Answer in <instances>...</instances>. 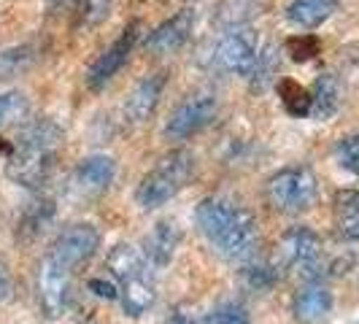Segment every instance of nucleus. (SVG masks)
Instances as JSON below:
<instances>
[{"instance_id":"nucleus-1","label":"nucleus","mask_w":359,"mask_h":324,"mask_svg":"<svg viewBox=\"0 0 359 324\" xmlns=\"http://www.w3.org/2000/svg\"><path fill=\"white\" fill-rule=\"evenodd\" d=\"M198 230L219 257L230 262L249 259L259 246V227L252 211L230 198H203L198 203Z\"/></svg>"},{"instance_id":"nucleus-2","label":"nucleus","mask_w":359,"mask_h":324,"mask_svg":"<svg viewBox=\"0 0 359 324\" xmlns=\"http://www.w3.org/2000/svg\"><path fill=\"white\" fill-rule=\"evenodd\" d=\"M60 141H62V130L52 119H38L33 125H25L8 154L6 165L8 179L22 187H41L49 179L57 162Z\"/></svg>"},{"instance_id":"nucleus-3","label":"nucleus","mask_w":359,"mask_h":324,"mask_svg":"<svg viewBox=\"0 0 359 324\" xmlns=\"http://www.w3.org/2000/svg\"><path fill=\"white\" fill-rule=\"evenodd\" d=\"M108 270L114 273V278L119 284V300H122L127 316H133V319L144 316L146 311L154 306V297H157L146 254H141L130 243H119L108 254Z\"/></svg>"},{"instance_id":"nucleus-4","label":"nucleus","mask_w":359,"mask_h":324,"mask_svg":"<svg viewBox=\"0 0 359 324\" xmlns=\"http://www.w3.org/2000/svg\"><path fill=\"white\" fill-rule=\"evenodd\" d=\"M192 176H195V154L187 149H176V151L165 154L141 179L138 189H135V203L144 211L162 208L192 181Z\"/></svg>"},{"instance_id":"nucleus-5","label":"nucleus","mask_w":359,"mask_h":324,"mask_svg":"<svg viewBox=\"0 0 359 324\" xmlns=\"http://www.w3.org/2000/svg\"><path fill=\"white\" fill-rule=\"evenodd\" d=\"M319 195V181L308 165H287L265 181V200L278 214H303Z\"/></svg>"},{"instance_id":"nucleus-6","label":"nucleus","mask_w":359,"mask_h":324,"mask_svg":"<svg viewBox=\"0 0 359 324\" xmlns=\"http://www.w3.org/2000/svg\"><path fill=\"white\" fill-rule=\"evenodd\" d=\"M262 46H259V36L254 33L249 25H230L222 36L211 43V68L230 76H254L259 57H262Z\"/></svg>"},{"instance_id":"nucleus-7","label":"nucleus","mask_w":359,"mask_h":324,"mask_svg":"<svg viewBox=\"0 0 359 324\" xmlns=\"http://www.w3.org/2000/svg\"><path fill=\"white\" fill-rule=\"evenodd\" d=\"M219 114V100L211 92H195L184 97L179 106L170 111V119L165 122V135L173 141H187L198 135L200 130L211 125Z\"/></svg>"},{"instance_id":"nucleus-8","label":"nucleus","mask_w":359,"mask_h":324,"mask_svg":"<svg viewBox=\"0 0 359 324\" xmlns=\"http://www.w3.org/2000/svg\"><path fill=\"white\" fill-rule=\"evenodd\" d=\"M100 246V233L97 227L90 222H76L71 227H65L57 235L49 246L46 257H52L54 262H60L62 268H68L76 273V268H81L84 262H90L92 254Z\"/></svg>"},{"instance_id":"nucleus-9","label":"nucleus","mask_w":359,"mask_h":324,"mask_svg":"<svg viewBox=\"0 0 359 324\" xmlns=\"http://www.w3.org/2000/svg\"><path fill=\"white\" fill-rule=\"evenodd\" d=\"M278 257L284 268L297 270L306 278H316V270L322 265V238L306 224L289 227L278 243Z\"/></svg>"},{"instance_id":"nucleus-10","label":"nucleus","mask_w":359,"mask_h":324,"mask_svg":"<svg viewBox=\"0 0 359 324\" xmlns=\"http://www.w3.org/2000/svg\"><path fill=\"white\" fill-rule=\"evenodd\" d=\"M71 284L73 273L54 262L52 257L43 254L38 265V306L43 311L46 319H57L65 313L68 300H71Z\"/></svg>"},{"instance_id":"nucleus-11","label":"nucleus","mask_w":359,"mask_h":324,"mask_svg":"<svg viewBox=\"0 0 359 324\" xmlns=\"http://www.w3.org/2000/svg\"><path fill=\"white\" fill-rule=\"evenodd\" d=\"M138 33H141V25L130 22L106 52L97 54V60L92 62L90 71H87V84H90L92 90H103L108 81L125 68V62L130 60V54H133L135 43H138Z\"/></svg>"},{"instance_id":"nucleus-12","label":"nucleus","mask_w":359,"mask_h":324,"mask_svg":"<svg viewBox=\"0 0 359 324\" xmlns=\"http://www.w3.org/2000/svg\"><path fill=\"white\" fill-rule=\"evenodd\" d=\"M198 14L192 8H181L179 14L160 22L149 36H146V52L151 54H173L189 41L192 30H195Z\"/></svg>"},{"instance_id":"nucleus-13","label":"nucleus","mask_w":359,"mask_h":324,"mask_svg":"<svg viewBox=\"0 0 359 324\" xmlns=\"http://www.w3.org/2000/svg\"><path fill=\"white\" fill-rule=\"evenodd\" d=\"M116 179V162L111 154H90L76 165L73 170V189L84 198L103 195Z\"/></svg>"},{"instance_id":"nucleus-14","label":"nucleus","mask_w":359,"mask_h":324,"mask_svg":"<svg viewBox=\"0 0 359 324\" xmlns=\"http://www.w3.org/2000/svg\"><path fill=\"white\" fill-rule=\"evenodd\" d=\"M165 73H149L144 76L133 90L127 95L125 100V119L127 122H133V125H141L146 122L157 106H160V97L162 92H165Z\"/></svg>"},{"instance_id":"nucleus-15","label":"nucleus","mask_w":359,"mask_h":324,"mask_svg":"<svg viewBox=\"0 0 359 324\" xmlns=\"http://www.w3.org/2000/svg\"><path fill=\"white\" fill-rule=\"evenodd\" d=\"M332 311V292L319 278H308V284L294 297V316L306 324L327 319Z\"/></svg>"},{"instance_id":"nucleus-16","label":"nucleus","mask_w":359,"mask_h":324,"mask_svg":"<svg viewBox=\"0 0 359 324\" xmlns=\"http://www.w3.org/2000/svg\"><path fill=\"white\" fill-rule=\"evenodd\" d=\"M332 222L335 235L351 243L359 241V192L357 189H338L332 198Z\"/></svg>"},{"instance_id":"nucleus-17","label":"nucleus","mask_w":359,"mask_h":324,"mask_svg":"<svg viewBox=\"0 0 359 324\" xmlns=\"http://www.w3.org/2000/svg\"><path fill=\"white\" fill-rule=\"evenodd\" d=\"M338 0H292L287 6V19L300 30H313L335 14Z\"/></svg>"},{"instance_id":"nucleus-18","label":"nucleus","mask_w":359,"mask_h":324,"mask_svg":"<svg viewBox=\"0 0 359 324\" xmlns=\"http://www.w3.org/2000/svg\"><path fill=\"white\" fill-rule=\"evenodd\" d=\"M181 241V233L179 227H176V222H160L151 235L146 238V259H149V265H168L170 259H173V254H176V246H179Z\"/></svg>"},{"instance_id":"nucleus-19","label":"nucleus","mask_w":359,"mask_h":324,"mask_svg":"<svg viewBox=\"0 0 359 324\" xmlns=\"http://www.w3.org/2000/svg\"><path fill=\"white\" fill-rule=\"evenodd\" d=\"M38 57H41V46L33 43V41H25V43H14V46L0 49V81L17 79L25 71H30L36 65Z\"/></svg>"},{"instance_id":"nucleus-20","label":"nucleus","mask_w":359,"mask_h":324,"mask_svg":"<svg viewBox=\"0 0 359 324\" xmlns=\"http://www.w3.org/2000/svg\"><path fill=\"white\" fill-rule=\"evenodd\" d=\"M311 114L316 119H327L332 116L338 106H341V81L338 76L332 73H322L316 81H313V90H311Z\"/></svg>"},{"instance_id":"nucleus-21","label":"nucleus","mask_w":359,"mask_h":324,"mask_svg":"<svg viewBox=\"0 0 359 324\" xmlns=\"http://www.w3.org/2000/svg\"><path fill=\"white\" fill-rule=\"evenodd\" d=\"M27 111H30V103L25 92H0V130L19 125L27 116Z\"/></svg>"},{"instance_id":"nucleus-22","label":"nucleus","mask_w":359,"mask_h":324,"mask_svg":"<svg viewBox=\"0 0 359 324\" xmlns=\"http://www.w3.org/2000/svg\"><path fill=\"white\" fill-rule=\"evenodd\" d=\"M278 95H281V103H284V108H287L292 116H308L311 114V90H306V87H300L297 81H292V79H287V81H281L278 84Z\"/></svg>"},{"instance_id":"nucleus-23","label":"nucleus","mask_w":359,"mask_h":324,"mask_svg":"<svg viewBox=\"0 0 359 324\" xmlns=\"http://www.w3.org/2000/svg\"><path fill=\"white\" fill-rule=\"evenodd\" d=\"M335 154H338V162H341L343 168L359 179V135L357 133L341 138L338 146H335Z\"/></svg>"},{"instance_id":"nucleus-24","label":"nucleus","mask_w":359,"mask_h":324,"mask_svg":"<svg viewBox=\"0 0 359 324\" xmlns=\"http://www.w3.org/2000/svg\"><path fill=\"white\" fill-rule=\"evenodd\" d=\"M259 8V0H224L222 3V22L230 27V25H246L243 17L254 14Z\"/></svg>"},{"instance_id":"nucleus-25","label":"nucleus","mask_w":359,"mask_h":324,"mask_svg":"<svg viewBox=\"0 0 359 324\" xmlns=\"http://www.w3.org/2000/svg\"><path fill=\"white\" fill-rule=\"evenodd\" d=\"M316 52H319V41L313 36L300 33V36H294L287 41V54L292 60H297V62H306V60H311Z\"/></svg>"},{"instance_id":"nucleus-26","label":"nucleus","mask_w":359,"mask_h":324,"mask_svg":"<svg viewBox=\"0 0 359 324\" xmlns=\"http://www.w3.org/2000/svg\"><path fill=\"white\" fill-rule=\"evenodd\" d=\"M84 8H87V0H49V14L60 19H71L76 27L81 22Z\"/></svg>"},{"instance_id":"nucleus-27","label":"nucleus","mask_w":359,"mask_h":324,"mask_svg":"<svg viewBox=\"0 0 359 324\" xmlns=\"http://www.w3.org/2000/svg\"><path fill=\"white\" fill-rule=\"evenodd\" d=\"M214 324H249V313L241 303H222L211 316Z\"/></svg>"},{"instance_id":"nucleus-28","label":"nucleus","mask_w":359,"mask_h":324,"mask_svg":"<svg viewBox=\"0 0 359 324\" xmlns=\"http://www.w3.org/2000/svg\"><path fill=\"white\" fill-rule=\"evenodd\" d=\"M111 14V0H87V8L81 14L79 27H90V25H100L103 19Z\"/></svg>"},{"instance_id":"nucleus-29","label":"nucleus","mask_w":359,"mask_h":324,"mask_svg":"<svg viewBox=\"0 0 359 324\" xmlns=\"http://www.w3.org/2000/svg\"><path fill=\"white\" fill-rule=\"evenodd\" d=\"M276 278H278V268H270V265H257V268L246 270V281L257 289L270 287Z\"/></svg>"},{"instance_id":"nucleus-30","label":"nucleus","mask_w":359,"mask_h":324,"mask_svg":"<svg viewBox=\"0 0 359 324\" xmlns=\"http://www.w3.org/2000/svg\"><path fill=\"white\" fill-rule=\"evenodd\" d=\"M168 324H211V319H205L203 313L192 311V308L179 306L176 311H173V316H170V322Z\"/></svg>"},{"instance_id":"nucleus-31","label":"nucleus","mask_w":359,"mask_h":324,"mask_svg":"<svg viewBox=\"0 0 359 324\" xmlns=\"http://www.w3.org/2000/svg\"><path fill=\"white\" fill-rule=\"evenodd\" d=\"M90 289H95V295H97V297H108V300L119 297V289L114 287V284H108V281H103V278H92Z\"/></svg>"},{"instance_id":"nucleus-32","label":"nucleus","mask_w":359,"mask_h":324,"mask_svg":"<svg viewBox=\"0 0 359 324\" xmlns=\"http://www.w3.org/2000/svg\"><path fill=\"white\" fill-rule=\"evenodd\" d=\"M8 289H11V278H8V270H6V265L0 262V300L8 295Z\"/></svg>"}]
</instances>
